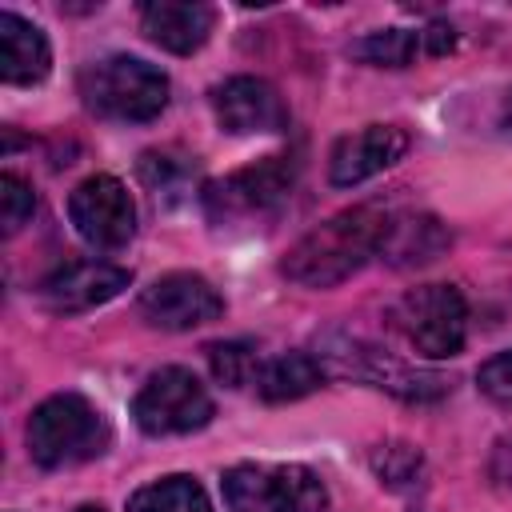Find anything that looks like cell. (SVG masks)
I'll use <instances>...</instances> for the list:
<instances>
[{"label": "cell", "instance_id": "ba28073f", "mask_svg": "<svg viewBox=\"0 0 512 512\" xmlns=\"http://www.w3.org/2000/svg\"><path fill=\"white\" fill-rule=\"evenodd\" d=\"M68 216L92 248H124L136 232V204L116 176H88L68 196Z\"/></svg>", "mask_w": 512, "mask_h": 512}, {"label": "cell", "instance_id": "7402d4cb", "mask_svg": "<svg viewBox=\"0 0 512 512\" xmlns=\"http://www.w3.org/2000/svg\"><path fill=\"white\" fill-rule=\"evenodd\" d=\"M36 212V196H32V184H24L16 172H4L0 176V216H4V232H20Z\"/></svg>", "mask_w": 512, "mask_h": 512}, {"label": "cell", "instance_id": "9a60e30c", "mask_svg": "<svg viewBox=\"0 0 512 512\" xmlns=\"http://www.w3.org/2000/svg\"><path fill=\"white\" fill-rule=\"evenodd\" d=\"M212 20L216 12L208 4H188V0H152L140 8V28L148 32V40L176 56L196 52L208 40Z\"/></svg>", "mask_w": 512, "mask_h": 512}, {"label": "cell", "instance_id": "d6986e66", "mask_svg": "<svg viewBox=\"0 0 512 512\" xmlns=\"http://www.w3.org/2000/svg\"><path fill=\"white\" fill-rule=\"evenodd\" d=\"M128 512H212V504L192 476H160L128 496Z\"/></svg>", "mask_w": 512, "mask_h": 512}, {"label": "cell", "instance_id": "e0dca14e", "mask_svg": "<svg viewBox=\"0 0 512 512\" xmlns=\"http://www.w3.org/2000/svg\"><path fill=\"white\" fill-rule=\"evenodd\" d=\"M324 364L320 356L312 352H284L276 360H264L260 364V376H256V392L272 404H284V400H300L308 392H316L324 384Z\"/></svg>", "mask_w": 512, "mask_h": 512}, {"label": "cell", "instance_id": "3957f363", "mask_svg": "<svg viewBox=\"0 0 512 512\" xmlns=\"http://www.w3.org/2000/svg\"><path fill=\"white\" fill-rule=\"evenodd\" d=\"M228 512H324L328 488L304 464H236L220 480Z\"/></svg>", "mask_w": 512, "mask_h": 512}, {"label": "cell", "instance_id": "30bf717a", "mask_svg": "<svg viewBox=\"0 0 512 512\" xmlns=\"http://www.w3.org/2000/svg\"><path fill=\"white\" fill-rule=\"evenodd\" d=\"M128 272L104 260H72L60 264L56 272H48L40 280V300L48 312L56 316H72V312H88L96 304H108L112 296H120L128 288Z\"/></svg>", "mask_w": 512, "mask_h": 512}, {"label": "cell", "instance_id": "7c38bea8", "mask_svg": "<svg viewBox=\"0 0 512 512\" xmlns=\"http://www.w3.org/2000/svg\"><path fill=\"white\" fill-rule=\"evenodd\" d=\"M212 112L224 132L252 136V132H284L288 108L280 92L260 76H232L212 92Z\"/></svg>", "mask_w": 512, "mask_h": 512}, {"label": "cell", "instance_id": "ffe728a7", "mask_svg": "<svg viewBox=\"0 0 512 512\" xmlns=\"http://www.w3.org/2000/svg\"><path fill=\"white\" fill-rule=\"evenodd\" d=\"M208 364H212V376L228 388H244V384H256L260 376V352L248 344V340H224V344H212L208 348Z\"/></svg>", "mask_w": 512, "mask_h": 512}, {"label": "cell", "instance_id": "9c48e42d", "mask_svg": "<svg viewBox=\"0 0 512 512\" xmlns=\"http://www.w3.org/2000/svg\"><path fill=\"white\" fill-rule=\"evenodd\" d=\"M224 312L220 292L196 272H168L140 296V316L164 332H188Z\"/></svg>", "mask_w": 512, "mask_h": 512}, {"label": "cell", "instance_id": "d4e9b609", "mask_svg": "<svg viewBox=\"0 0 512 512\" xmlns=\"http://www.w3.org/2000/svg\"><path fill=\"white\" fill-rule=\"evenodd\" d=\"M504 124H508V132H512V100H508V116H504Z\"/></svg>", "mask_w": 512, "mask_h": 512}, {"label": "cell", "instance_id": "ac0fdd59", "mask_svg": "<svg viewBox=\"0 0 512 512\" xmlns=\"http://www.w3.org/2000/svg\"><path fill=\"white\" fill-rule=\"evenodd\" d=\"M448 244L444 228L432 216H392L388 236H384V256L396 264H424Z\"/></svg>", "mask_w": 512, "mask_h": 512}, {"label": "cell", "instance_id": "277c9868", "mask_svg": "<svg viewBox=\"0 0 512 512\" xmlns=\"http://www.w3.org/2000/svg\"><path fill=\"white\" fill-rule=\"evenodd\" d=\"M80 88H84V100L92 112H100L108 120H128V124L152 120L168 104V76L140 56L96 60L80 76Z\"/></svg>", "mask_w": 512, "mask_h": 512}, {"label": "cell", "instance_id": "8fae6325", "mask_svg": "<svg viewBox=\"0 0 512 512\" xmlns=\"http://www.w3.org/2000/svg\"><path fill=\"white\" fill-rule=\"evenodd\" d=\"M320 364H324V372L332 368V372H344V376H360V380H368L376 388H388L404 400H432V396L444 392L440 376L420 372V368H404L400 360H392V356H384L368 344H348L344 340L340 348L320 352Z\"/></svg>", "mask_w": 512, "mask_h": 512}, {"label": "cell", "instance_id": "7a4b0ae2", "mask_svg": "<svg viewBox=\"0 0 512 512\" xmlns=\"http://www.w3.org/2000/svg\"><path fill=\"white\" fill-rule=\"evenodd\" d=\"M104 448H108V420L92 400L76 392H56L44 404H36L28 420V452L40 468H68L100 456Z\"/></svg>", "mask_w": 512, "mask_h": 512}, {"label": "cell", "instance_id": "52a82bcc", "mask_svg": "<svg viewBox=\"0 0 512 512\" xmlns=\"http://www.w3.org/2000/svg\"><path fill=\"white\" fill-rule=\"evenodd\" d=\"M132 416L148 436H184L212 420V396L188 368H160L132 400Z\"/></svg>", "mask_w": 512, "mask_h": 512}, {"label": "cell", "instance_id": "603a6c76", "mask_svg": "<svg viewBox=\"0 0 512 512\" xmlns=\"http://www.w3.org/2000/svg\"><path fill=\"white\" fill-rule=\"evenodd\" d=\"M476 388H480L492 404L512 408V352H500V356L484 360L480 372H476Z\"/></svg>", "mask_w": 512, "mask_h": 512}, {"label": "cell", "instance_id": "44dd1931", "mask_svg": "<svg viewBox=\"0 0 512 512\" xmlns=\"http://www.w3.org/2000/svg\"><path fill=\"white\" fill-rule=\"evenodd\" d=\"M376 476L388 484V488H416L420 476H424V464H420V452L408 448V444H388L384 452H376Z\"/></svg>", "mask_w": 512, "mask_h": 512}, {"label": "cell", "instance_id": "cb8c5ba5", "mask_svg": "<svg viewBox=\"0 0 512 512\" xmlns=\"http://www.w3.org/2000/svg\"><path fill=\"white\" fill-rule=\"evenodd\" d=\"M76 512H104L100 504H84V508H76Z\"/></svg>", "mask_w": 512, "mask_h": 512}, {"label": "cell", "instance_id": "2e32d148", "mask_svg": "<svg viewBox=\"0 0 512 512\" xmlns=\"http://www.w3.org/2000/svg\"><path fill=\"white\" fill-rule=\"evenodd\" d=\"M52 48L36 24L16 12H0V76L8 84H36L48 76Z\"/></svg>", "mask_w": 512, "mask_h": 512}, {"label": "cell", "instance_id": "8992f818", "mask_svg": "<svg viewBox=\"0 0 512 512\" xmlns=\"http://www.w3.org/2000/svg\"><path fill=\"white\" fill-rule=\"evenodd\" d=\"M296 184V164L292 156H264L248 168H236L204 188V212L216 224H244L272 216Z\"/></svg>", "mask_w": 512, "mask_h": 512}, {"label": "cell", "instance_id": "5bb4252c", "mask_svg": "<svg viewBox=\"0 0 512 512\" xmlns=\"http://www.w3.org/2000/svg\"><path fill=\"white\" fill-rule=\"evenodd\" d=\"M452 44H456L452 24L436 20V24H424V28H384V32H372V36L352 44V56L364 60V64H376V68H408L420 56L452 52Z\"/></svg>", "mask_w": 512, "mask_h": 512}, {"label": "cell", "instance_id": "6da1fadb", "mask_svg": "<svg viewBox=\"0 0 512 512\" xmlns=\"http://www.w3.org/2000/svg\"><path fill=\"white\" fill-rule=\"evenodd\" d=\"M388 224H392V212H384L376 204L344 208V212L328 216L324 224H316L312 232H304L288 248L284 276L304 288H332V284L348 280L352 272H360L372 256L384 252Z\"/></svg>", "mask_w": 512, "mask_h": 512}, {"label": "cell", "instance_id": "5b68a950", "mask_svg": "<svg viewBox=\"0 0 512 512\" xmlns=\"http://www.w3.org/2000/svg\"><path fill=\"white\" fill-rule=\"evenodd\" d=\"M396 332L428 360L456 356L468 336V304L452 284H420L392 308Z\"/></svg>", "mask_w": 512, "mask_h": 512}, {"label": "cell", "instance_id": "4fadbf2b", "mask_svg": "<svg viewBox=\"0 0 512 512\" xmlns=\"http://www.w3.org/2000/svg\"><path fill=\"white\" fill-rule=\"evenodd\" d=\"M404 152H408V132H404V128H396V124H368V128L344 136V140L332 148L328 180H332L336 188L364 184V180H372L376 172L392 168Z\"/></svg>", "mask_w": 512, "mask_h": 512}]
</instances>
